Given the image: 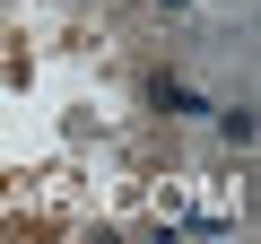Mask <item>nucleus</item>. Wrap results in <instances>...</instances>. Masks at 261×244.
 Returning <instances> with one entry per match:
<instances>
[{"label": "nucleus", "instance_id": "obj_1", "mask_svg": "<svg viewBox=\"0 0 261 244\" xmlns=\"http://www.w3.org/2000/svg\"><path fill=\"white\" fill-rule=\"evenodd\" d=\"M148 96H157V105H166V113H200V96H192V87H183V79H157V87H148Z\"/></svg>", "mask_w": 261, "mask_h": 244}]
</instances>
